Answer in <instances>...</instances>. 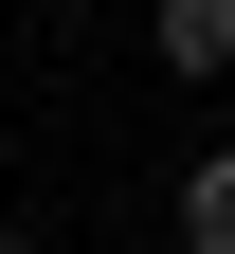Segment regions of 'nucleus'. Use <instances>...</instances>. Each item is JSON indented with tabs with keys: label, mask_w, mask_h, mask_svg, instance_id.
<instances>
[{
	"label": "nucleus",
	"mask_w": 235,
	"mask_h": 254,
	"mask_svg": "<svg viewBox=\"0 0 235 254\" xmlns=\"http://www.w3.org/2000/svg\"><path fill=\"white\" fill-rule=\"evenodd\" d=\"M145 37H163V73H181V91H217V73H235V0H163Z\"/></svg>",
	"instance_id": "1"
},
{
	"label": "nucleus",
	"mask_w": 235,
	"mask_h": 254,
	"mask_svg": "<svg viewBox=\"0 0 235 254\" xmlns=\"http://www.w3.org/2000/svg\"><path fill=\"white\" fill-rule=\"evenodd\" d=\"M181 254H235V145L181 164Z\"/></svg>",
	"instance_id": "2"
},
{
	"label": "nucleus",
	"mask_w": 235,
	"mask_h": 254,
	"mask_svg": "<svg viewBox=\"0 0 235 254\" xmlns=\"http://www.w3.org/2000/svg\"><path fill=\"white\" fill-rule=\"evenodd\" d=\"M0 254H37V236H0Z\"/></svg>",
	"instance_id": "3"
}]
</instances>
